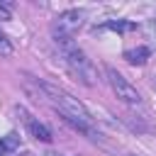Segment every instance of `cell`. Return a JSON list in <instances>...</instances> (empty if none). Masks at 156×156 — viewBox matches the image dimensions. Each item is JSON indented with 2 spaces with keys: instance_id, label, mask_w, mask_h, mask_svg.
Returning <instances> with one entry per match:
<instances>
[{
  "instance_id": "obj_1",
  "label": "cell",
  "mask_w": 156,
  "mask_h": 156,
  "mask_svg": "<svg viewBox=\"0 0 156 156\" xmlns=\"http://www.w3.org/2000/svg\"><path fill=\"white\" fill-rule=\"evenodd\" d=\"M37 88L41 90V98H46V102H51V105L58 110V115H61L63 122H68L73 129L88 134L90 139H98V132H95V124H93L90 112H88L73 95H68L66 90H61V88H56V85H51V83H41V80L37 83Z\"/></svg>"
},
{
  "instance_id": "obj_2",
  "label": "cell",
  "mask_w": 156,
  "mask_h": 156,
  "mask_svg": "<svg viewBox=\"0 0 156 156\" xmlns=\"http://www.w3.org/2000/svg\"><path fill=\"white\" fill-rule=\"evenodd\" d=\"M56 46H58V56H61L63 66L68 68V73L76 80H80L83 85H93L95 83V68H93L90 58L73 44V39H58Z\"/></svg>"
},
{
  "instance_id": "obj_3",
  "label": "cell",
  "mask_w": 156,
  "mask_h": 156,
  "mask_svg": "<svg viewBox=\"0 0 156 156\" xmlns=\"http://www.w3.org/2000/svg\"><path fill=\"white\" fill-rule=\"evenodd\" d=\"M105 76H107V83H110L112 93L117 95V100H122L124 105H139V102H141L139 90H136L119 71H115L112 66H107V68H105Z\"/></svg>"
},
{
  "instance_id": "obj_4",
  "label": "cell",
  "mask_w": 156,
  "mask_h": 156,
  "mask_svg": "<svg viewBox=\"0 0 156 156\" xmlns=\"http://www.w3.org/2000/svg\"><path fill=\"white\" fill-rule=\"evenodd\" d=\"M83 24V12L80 10H66L56 17L54 27H51V34H54V41L58 39H73V34L80 29Z\"/></svg>"
},
{
  "instance_id": "obj_5",
  "label": "cell",
  "mask_w": 156,
  "mask_h": 156,
  "mask_svg": "<svg viewBox=\"0 0 156 156\" xmlns=\"http://www.w3.org/2000/svg\"><path fill=\"white\" fill-rule=\"evenodd\" d=\"M20 112L24 115V124H27V129H29V134H32V136H34L37 141H44V144H49V141H51V132H49V129H46V127H44L41 122H37V119H32V117H29V115H27V112H24L22 107H20Z\"/></svg>"
},
{
  "instance_id": "obj_6",
  "label": "cell",
  "mask_w": 156,
  "mask_h": 156,
  "mask_svg": "<svg viewBox=\"0 0 156 156\" xmlns=\"http://www.w3.org/2000/svg\"><path fill=\"white\" fill-rule=\"evenodd\" d=\"M124 58H127L132 66H144V63H146V58H149V49H146V46L127 49V51H124Z\"/></svg>"
},
{
  "instance_id": "obj_7",
  "label": "cell",
  "mask_w": 156,
  "mask_h": 156,
  "mask_svg": "<svg viewBox=\"0 0 156 156\" xmlns=\"http://www.w3.org/2000/svg\"><path fill=\"white\" fill-rule=\"evenodd\" d=\"M17 144H20V136H17V134H7V136L0 141V156L7 154V151H12V149H17Z\"/></svg>"
},
{
  "instance_id": "obj_8",
  "label": "cell",
  "mask_w": 156,
  "mask_h": 156,
  "mask_svg": "<svg viewBox=\"0 0 156 156\" xmlns=\"http://www.w3.org/2000/svg\"><path fill=\"white\" fill-rule=\"evenodd\" d=\"M0 56L5 58V56H12V41L0 32Z\"/></svg>"
},
{
  "instance_id": "obj_9",
  "label": "cell",
  "mask_w": 156,
  "mask_h": 156,
  "mask_svg": "<svg viewBox=\"0 0 156 156\" xmlns=\"http://www.w3.org/2000/svg\"><path fill=\"white\" fill-rule=\"evenodd\" d=\"M0 20L2 22H10L12 20V5L5 2V0H0Z\"/></svg>"
},
{
  "instance_id": "obj_10",
  "label": "cell",
  "mask_w": 156,
  "mask_h": 156,
  "mask_svg": "<svg viewBox=\"0 0 156 156\" xmlns=\"http://www.w3.org/2000/svg\"><path fill=\"white\" fill-rule=\"evenodd\" d=\"M144 32H146V37L156 44V20H149V22L144 24Z\"/></svg>"
},
{
  "instance_id": "obj_11",
  "label": "cell",
  "mask_w": 156,
  "mask_h": 156,
  "mask_svg": "<svg viewBox=\"0 0 156 156\" xmlns=\"http://www.w3.org/2000/svg\"><path fill=\"white\" fill-rule=\"evenodd\" d=\"M107 27L110 29H132V24H127V22H110Z\"/></svg>"
},
{
  "instance_id": "obj_12",
  "label": "cell",
  "mask_w": 156,
  "mask_h": 156,
  "mask_svg": "<svg viewBox=\"0 0 156 156\" xmlns=\"http://www.w3.org/2000/svg\"><path fill=\"white\" fill-rule=\"evenodd\" d=\"M51 156H56V154H51Z\"/></svg>"
},
{
  "instance_id": "obj_13",
  "label": "cell",
  "mask_w": 156,
  "mask_h": 156,
  "mask_svg": "<svg viewBox=\"0 0 156 156\" xmlns=\"http://www.w3.org/2000/svg\"><path fill=\"white\" fill-rule=\"evenodd\" d=\"M129 156H134V154H129Z\"/></svg>"
}]
</instances>
